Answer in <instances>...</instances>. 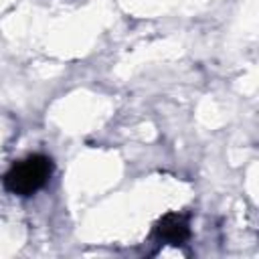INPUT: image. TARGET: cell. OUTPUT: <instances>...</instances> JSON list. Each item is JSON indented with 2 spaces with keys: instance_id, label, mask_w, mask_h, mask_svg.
<instances>
[{
  "instance_id": "6da1fadb",
  "label": "cell",
  "mask_w": 259,
  "mask_h": 259,
  "mask_svg": "<svg viewBox=\"0 0 259 259\" xmlns=\"http://www.w3.org/2000/svg\"><path fill=\"white\" fill-rule=\"evenodd\" d=\"M53 174V160L45 154H32L16 162L2 178L4 188L18 196H30L38 192Z\"/></svg>"
},
{
  "instance_id": "7a4b0ae2",
  "label": "cell",
  "mask_w": 259,
  "mask_h": 259,
  "mask_svg": "<svg viewBox=\"0 0 259 259\" xmlns=\"http://www.w3.org/2000/svg\"><path fill=\"white\" fill-rule=\"evenodd\" d=\"M158 239L170 243V245H182L190 237V223L188 217L182 212H168L164 214L156 225Z\"/></svg>"
}]
</instances>
